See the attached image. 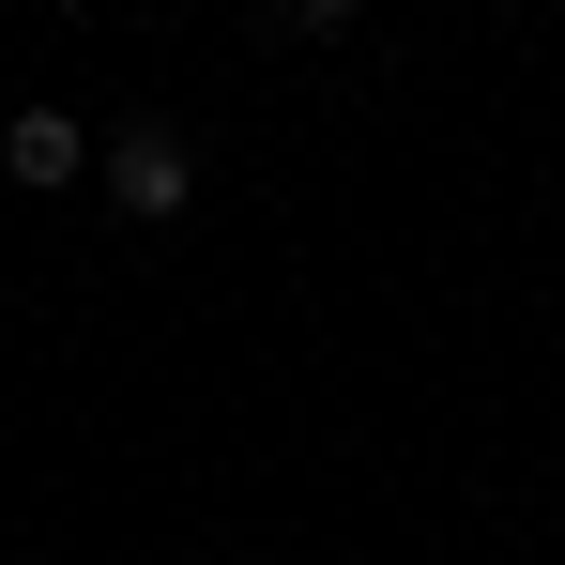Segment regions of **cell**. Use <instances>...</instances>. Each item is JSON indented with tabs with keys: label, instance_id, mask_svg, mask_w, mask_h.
<instances>
[{
	"label": "cell",
	"instance_id": "6da1fadb",
	"mask_svg": "<svg viewBox=\"0 0 565 565\" xmlns=\"http://www.w3.org/2000/svg\"><path fill=\"white\" fill-rule=\"evenodd\" d=\"M107 199L169 230V214L199 199V153H184V122H122V138H107Z\"/></svg>",
	"mask_w": 565,
	"mask_h": 565
},
{
	"label": "cell",
	"instance_id": "7a4b0ae2",
	"mask_svg": "<svg viewBox=\"0 0 565 565\" xmlns=\"http://www.w3.org/2000/svg\"><path fill=\"white\" fill-rule=\"evenodd\" d=\"M0 169H15V184H77V169H93V122H77V107H15V122H0Z\"/></svg>",
	"mask_w": 565,
	"mask_h": 565
}]
</instances>
